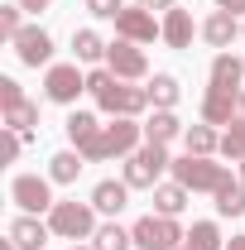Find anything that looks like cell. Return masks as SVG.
Returning a JSON list of instances; mask_svg holds the SVG:
<instances>
[{
    "label": "cell",
    "instance_id": "cell-1",
    "mask_svg": "<svg viewBox=\"0 0 245 250\" xmlns=\"http://www.w3.org/2000/svg\"><path fill=\"white\" fill-rule=\"evenodd\" d=\"M140 140H144V125L135 121V116H111V121L82 145V159H87V164H101V159H130L135 149H140Z\"/></svg>",
    "mask_w": 245,
    "mask_h": 250
},
{
    "label": "cell",
    "instance_id": "cell-2",
    "mask_svg": "<svg viewBox=\"0 0 245 250\" xmlns=\"http://www.w3.org/2000/svg\"><path fill=\"white\" fill-rule=\"evenodd\" d=\"M87 92L96 96V106H101L106 116H135V121H140V116H144V106H149V92H144V87L111 77L106 67L87 72Z\"/></svg>",
    "mask_w": 245,
    "mask_h": 250
},
{
    "label": "cell",
    "instance_id": "cell-3",
    "mask_svg": "<svg viewBox=\"0 0 245 250\" xmlns=\"http://www.w3.org/2000/svg\"><path fill=\"white\" fill-rule=\"evenodd\" d=\"M226 178H231L226 164H216L212 154H183V159H173V183H183L187 192H216Z\"/></svg>",
    "mask_w": 245,
    "mask_h": 250
},
{
    "label": "cell",
    "instance_id": "cell-4",
    "mask_svg": "<svg viewBox=\"0 0 245 250\" xmlns=\"http://www.w3.org/2000/svg\"><path fill=\"white\" fill-rule=\"evenodd\" d=\"M96 212L92 202H53V212H48V226H53V236L62 241H92L96 236Z\"/></svg>",
    "mask_w": 245,
    "mask_h": 250
},
{
    "label": "cell",
    "instance_id": "cell-5",
    "mask_svg": "<svg viewBox=\"0 0 245 250\" xmlns=\"http://www.w3.org/2000/svg\"><path fill=\"white\" fill-rule=\"evenodd\" d=\"M163 168H173V159H168V145H149V140H144L135 154L125 159V183H130V188H149V192H154Z\"/></svg>",
    "mask_w": 245,
    "mask_h": 250
},
{
    "label": "cell",
    "instance_id": "cell-6",
    "mask_svg": "<svg viewBox=\"0 0 245 250\" xmlns=\"http://www.w3.org/2000/svg\"><path fill=\"white\" fill-rule=\"evenodd\" d=\"M130 236H135V250H183L187 231L178 226V217H140Z\"/></svg>",
    "mask_w": 245,
    "mask_h": 250
},
{
    "label": "cell",
    "instance_id": "cell-7",
    "mask_svg": "<svg viewBox=\"0 0 245 250\" xmlns=\"http://www.w3.org/2000/svg\"><path fill=\"white\" fill-rule=\"evenodd\" d=\"M10 197H15V207L20 212H29V217H43V212H53V178H39V173H15V183H10Z\"/></svg>",
    "mask_w": 245,
    "mask_h": 250
},
{
    "label": "cell",
    "instance_id": "cell-8",
    "mask_svg": "<svg viewBox=\"0 0 245 250\" xmlns=\"http://www.w3.org/2000/svg\"><path fill=\"white\" fill-rule=\"evenodd\" d=\"M87 92V72L77 62H53L43 72V96L58 101V106H77V96Z\"/></svg>",
    "mask_w": 245,
    "mask_h": 250
},
{
    "label": "cell",
    "instance_id": "cell-9",
    "mask_svg": "<svg viewBox=\"0 0 245 250\" xmlns=\"http://www.w3.org/2000/svg\"><path fill=\"white\" fill-rule=\"evenodd\" d=\"M106 72H111V77H121V82H144V77H149V58H144V48H140V43L116 39V43L106 48Z\"/></svg>",
    "mask_w": 245,
    "mask_h": 250
},
{
    "label": "cell",
    "instance_id": "cell-10",
    "mask_svg": "<svg viewBox=\"0 0 245 250\" xmlns=\"http://www.w3.org/2000/svg\"><path fill=\"white\" fill-rule=\"evenodd\" d=\"M116 39L154 43V39H163V20H154V10H144V5H125L116 15Z\"/></svg>",
    "mask_w": 245,
    "mask_h": 250
},
{
    "label": "cell",
    "instance_id": "cell-11",
    "mask_svg": "<svg viewBox=\"0 0 245 250\" xmlns=\"http://www.w3.org/2000/svg\"><path fill=\"white\" fill-rule=\"evenodd\" d=\"M15 53H20V62L24 67H53V39H48V29H39V24H24L20 29V39H15Z\"/></svg>",
    "mask_w": 245,
    "mask_h": 250
},
{
    "label": "cell",
    "instance_id": "cell-12",
    "mask_svg": "<svg viewBox=\"0 0 245 250\" xmlns=\"http://www.w3.org/2000/svg\"><path fill=\"white\" fill-rule=\"evenodd\" d=\"M236 116H241V92L207 87V96H202V121L207 125H231Z\"/></svg>",
    "mask_w": 245,
    "mask_h": 250
},
{
    "label": "cell",
    "instance_id": "cell-13",
    "mask_svg": "<svg viewBox=\"0 0 245 250\" xmlns=\"http://www.w3.org/2000/svg\"><path fill=\"white\" fill-rule=\"evenodd\" d=\"M5 236H10L20 250H43V241L53 236V226H48V221H39V217H29V212H20V217L10 221V231H5Z\"/></svg>",
    "mask_w": 245,
    "mask_h": 250
},
{
    "label": "cell",
    "instance_id": "cell-14",
    "mask_svg": "<svg viewBox=\"0 0 245 250\" xmlns=\"http://www.w3.org/2000/svg\"><path fill=\"white\" fill-rule=\"evenodd\" d=\"M92 207L101 212V217H121L125 207H130V183H116V178H101V183L92 188Z\"/></svg>",
    "mask_w": 245,
    "mask_h": 250
},
{
    "label": "cell",
    "instance_id": "cell-15",
    "mask_svg": "<svg viewBox=\"0 0 245 250\" xmlns=\"http://www.w3.org/2000/svg\"><path fill=\"white\" fill-rule=\"evenodd\" d=\"M236 34H241V20H236L231 10H212V15H207V24H202V39H207L212 48H221V53L231 48V39H236Z\"/></svg>",
    "mask_w": 245,
    "mask_h": 250
},
{
    "label": "cell",
    "instance_id": "cell-16",
    "mask_svg": "<svg viewBox=\"0 0 245 250\" xmlns=\"http://www.w3.org/2000/svg\"><path fill=\"white\" fill-rule=\"evenodd\" d=\"M192 15H187V10H178V5H173V10H163V43H168V48H192Z\"/></svg>",
    "mask_w": 245,
    "mask_h": 250
},
{
    "label": "cell",
    "instance_id": "cell-17",
    "mask_svg": "<svg viewBox=\"0 0 245 250\" xmlns=\"http://www.w3.org/2000/svg\"><path fill=\"white\" fill-rule=\"evenodd\" d=\"M183 130L187 125L173 116V111H154L149 121H144V140L149 145H173V140H183Z\"/></svg>",
    "mask_w": 245,
    "mask_h": 250
},
{
    "label": "cell",
    "instance_id": "cell-18",
    "mask_svg": "<svg viewBox=\"0 0 245 250\" xmlns=\"http://www.w3.org/2000/svg\"><path fill=\"white\" fill-rule=\"evenodd\" d=\"M245 58H231V53H216L212 58V87H226V92H245Z\"/></svg>",
    "mask_w": 245,
    "mask_h": 250
},
{
    "label": "cell",
    "instance_id": "cell-19",
    "mask_svg": "<svg viewBox=\"0 0 245 250\" xmlns=\"http://www.w3.org/2000/svg\"><path fill=\"white\" fill-rule=\"evenodd\" d=\"M187 192L183 183H159L154 188V217H183V207H187Z\"/></svg>",
    "mask_w": 245,
    "mask_h": 250
},
{
    "label": "cell",
    "instance_id": "cell-20",
    "mask_svg": "<svg viewBox=\"0 0 245 250\" xmlns=\"http://www.w3.org/2000/svg\"><path fill=\"white\" fill-rule=\"evenodd\" d=\"M144 92H149V106H154V111H173L178 96H183V87H178L173 72H154V82L144 87Z\"/></svg>",
    "mask_w": 245,
    "mask_h": 250
},
{
    "label": "cell",
    "instance_id": "cell-21",
    "mask_svg": "<svg viewBox=\"0 0 245 250\" xmlns=\"http://www.w3.org/2000/svg\"><path fill=\"white\" fill-rule=\"evenodd\" d=\"M183 145H187V154H221V135H216V125H187L183 130Z\"/></svg>",
    "mask_w": 245,
    "mask_h": 250
},
{
    "label": "cell",
    "instance_id": "cell-22",
    "mask_svg": "<svg viewBox=\"0 0 245 250\" xmlns=\"http://www.w3.org/2000/svg\"><path fill=\"white\" fill-rule=\"evenodd\" d=\"M82 149H58V154L48 159V178L53 183H77V173H82Z\"/></svg>",
    "mask_w": 245,
    "mask_h": 250
},
{
    "label": "cell",
    "instance_id": "cell-23",
    "mask_svg": "<svg viewBox=\"0 0 245 250\" xmlns=\"http://www.w3.org/2000/svg\"><path fill=\"white\" fill-rule=\"evenodd\" d=\"M212 197H216V212L221 217H245V183L241 178H226Z\"/></svg>",
    "mask_w": 245,
    "mask_h": 250
},
{
    "label": "cell",
    "instance_id": "cell-24",
    "mask_svg": "<svg viewBox=\"0 0 245 250\" xmlns=\"http://www.w3.org/2000/svg\"><path fill=\"white\" fill-rule=\"evenodd\" d=\"M106 48H111V43H106L96 29H77V34H72V53H77V62H106Z\"/></svg>",
    "mask_w": 245,
    "mask_h": 250
},
{
    "label": "cell",
    "instance_id": "cell-25",
    "mask_svg": "<svg viewBox=\"0 0 245 250\" xmlns=\"http://www.w3.org/2000/svg\"><path fill=\"white\" fill-rule=\"evenodd\" d=\"M183 250H226L221 226H216V221H192V231L183 236Z\"/></svg>",
    "mask_w": 245,
    "mask_h": 250
},
{
    "label": "cell",
    "instance_id": "cell-26",
    "mask_svg": "<svg viewBox=\"0 0 245 250\" xmlns=\"http://www.w3.org/2000/svg\"><path fill=\"white\" fill-rule=\"evenodd\" d=\"M62 130H67V140H72V145H77V149H82V145H87V140H92L96 130H101V121H96L92 111H72V116H67V121H62Z\"/></svg>",
    "mask_w": 245,
    "mask_h": 250
},
{
    "label": "cell",
    "instance_id": "cell-27",
    "mask_svg": "<svg viewBox=\"0 0 245 250\" xmlns=\"http://www.w3.org/2000/svg\"><path fill=\"white\" fill-rule=\"evenodd\" d=\"M34 125H39V106H34L29 96H24L20 106H5V130H20V135H34Z\"/></svg>",
    "mask_w": 245,
    "mask_h": 250
},
{
    "label": "cell",
    "instance_id": "cell-28",
    "mask_svg": "<svg viewBox=\"0 0 245 250\" xmlns=\"http://www.w3.org/2000/svg\"><path fill=\"white\" fill-rule=\"evenodd\" d=\"M92 246L96 250H135V236H130L125 226H116V221H106V226H96Z\"/></svg>",
    "mask_w": 245,
    "mask_h": 250
},
{
    "label": "cell",
    "instance_id": "cell-29",
    "mask_svg": "<svg viewBox=\"0 0 245 250\" xmlns=\"http://www.w3.org/2000/svg\"><path fill=\"white\" fill-rule=\"evenodd\" d=\"M221 154L231 159V164H241V159H245V111L221 130Z\"/></svg>",
    "mask_w": 245,
    "mask_h": 250
},
{
    "label": "cell",
    "instance_id": "cell-30",
    "mask_svg": "<svg viewBox=\"0 0 245 250\" xmlns=\"http://www.w3.org/2000/svg\"><path fill=\"white\" fill-rule=\"evenodd\" d=\"M20 29H24V5L15 0V5H0V39H20Z\"/></svg>",
    "mask_w": 245,
    "mask_h": 250
},
{
    "label": "cell",
    "instance_id": "cell-31",
    "mask_svg": "<svg viewBox=\"0 0 245 250\" xmlns=\"http://www.w3.org/2000/svg\"><path fill=\"white\" fill-rule=\"evenodd\" d=\"M20 101H24L20 82H15V77H0V111H5V106H20Z\"/></svg>",
    "mask_w": 245,
    "mask_h": 250
},
{
    "label": "cell",
    "instance_id": "cell-32",
    "mask_svg": "<svg viewBox=\"0 0 245 250\" xmlns=\"http://www.w3.org/2000/svg\"><path fill=\"white\" fill-rule=\"evenodd\" d=\"M87 10H92L96 20H116V15L125 10V0H87Z\"/></svg>",
    "mask_w": 245,
    "mask_h": 250
},
{
    "label": "cell",
    "instance_id": "cell-33",
    "mask_svg": "<svg viewBox=\"0 0 245 250\" xmlns=\"http://www.w3.org/2000/svg\"><path fill=\"white\" fill-rule=\"evenodd\" d=\"M20 149H24V135H20V130H5V145H0L5 164H15V159H20Z\"/></svg>",
    "mask_w": 245,
    "mask_h": 250
},
{
    "label": "cell",
    "instance_id": "cell-34",
    "mask_svg": "<svg viewBox=\"0 0 245 250\" xmlns=\"http://www.w3.org/2000/svg\"><path fill=\"white\" fill-rule=\"evenodd\" d=\"M216 10H231V15L241 20V15H245V0H216Z\"/></svg>",
    "mask_w": 245,
    "mask_h": 250
},
{
    "label": "cell",
    "instance_id": "cell-35",
    "mask_svg": "<svg viewBox=\"0 0 245 250\" xmlns=\"http://www.w3.org/2000/svg\"><path fill=\"white\" fill-rule=\"evenodd\" d=\"M135 5H144V10H173L178 0H135Z\"/></svg>",
    "mask_w": 245,
    "mask_h": 250
},
{
    "label": "cell",
    "instance_id": "cell-36",
    "mask_svg": "<svg viewBox=\"0 0 245 250\" xmlns=\"http://www.w3.org/2000/svg\"><path fill=\"white\" fill-rule=\"evenodd\" d=\"M20 5H24V10H34V15H39V10H48L53 0H20Z\"/></svg>",
    "mask_w": 245,
    "mask_h": 250
},
{
    "label": "cell",
    "instance_id": "cell-37",
    "mask_svg": "<svg viewBox=\"0 0 245 250\" xmlns=\"http://www.w3.org/2000/svg\"><path fill=\"white\" fill-rule=\"evenodd\" d=\"M226 250H245V236H231V241H226Z\"/></svg>",
    "mask_w": 245,
    "mask_h": 250
},
{
    "label": "cell",
    "instance_id": "cell-38",
    "mask_svg": "<svg viewBox=\"0 0 245 250\" xmlns=\"http://www.w3.org/2000/svg\"><path fill=\"white\" fill-rule=\"evenodd\" d=\"M72 250H96V246H92V241H72Z\"/></svg>",
    "mask_w": 245,
    "mask_h": 250
},
{
    "label": "cell",
    "instance_id": "cell-39",
    "mask_svg": "<svg viewBox=\"0 0 245 250\" xmlns=\"http://www.w3.org/2000/svg\"><path fill=\"white\" fill-rule=\"evenodd\" d=\"M241 183H245V159H241Z\"/></svg>",
    "mask_w": 245,
    "mask_h": 250
},
{
    "label": "cell",
    "instance_id": "cell-40",
    "mask_svg": "<svg viewBox=\"0 0 245 250\" xmlns=\"http://www.w3.org/2000/svg\"><path fill=\"white\" fill-rule=\"evenodd\" d=\"M241 111H245V92H241Z\"/></svg>",
    "mask_w": 245,
    "mask_h": 250
},
{
    "label": "cell",
    "instance_id": "cell-41",
    "mask_svg": "<svg viewBox=\"0 0 245 250\" xmlns=\"http://www.w3.org/2000/svg\"><path fill=\"white\" fill-rule=\"evenodd\" d=\"M241 34H245V20H241Z\"/></svg>",
    "mask_w": 245,
    "mask_h": 250
}]
</instances>
